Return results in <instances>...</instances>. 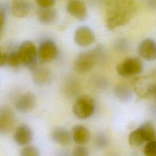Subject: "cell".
Segmentation results:
<instances>
[{"instance_id":"4fadbf2b","label":"cell","mask_w":156,"mask_h":156,"mask_svg":"<svg viewBox=\"0 0 156 156\" xmlns=\"http://www.w3.org/2000/svg\"><path fill=\"white\" fill-rule=\"evenodd\" d=\"M31 10V4L27 0H13L11 4V12L16 18H24Z\"/></svg>"},{"instance_id":"52a82bcc","label":"cell","mask_w":156,"mask_h":156,"mask_svg":"<svg viewBox=\"0 0 156 156\" xmlns=\"http://www.w3.org/2000/svg\"><path fill=\"white\" fill-rule=\"evenodd\" d=\"M138 53L145 60H156V42L149 38L143 40L138 44Z\"/></svg>"},{"instance_id":"9a60e30c","label":"cell","mask_w":156,"mask_h":156,"mask_svg":"<svg viewBox=\"0 0 156 156\" xmlns=\"http://www.w3.org/2000/svg\"><path fill=\"white\" fill-rule=\"evenodd\" d=\"M52 140L62 146L68 145L72 139L71 133L65 128L57 127L53 130L51 133Z\"/></svg>"},{"instance_id":"ba28073f","label":"cell","mask_w":156,"mask_h":156,"mask_svg":"<svg viewBox=\"0 0 156 156\" xmlns=\"http://www.w3.org/2000/svg\"><path fill=\"white\" fill-rule=\"evenodd\" d=\"M38 55L43 61L48 62L54 60L58 55V48L52 40H44L41 42L38 49Z\"/></svg>"},{"instance_id":"ffe728a7","label":"cell","mask_w":156,"mask_h":156,"mask_svg":"<svg viewBox=\"0 0 156 156\" xmlns=\"http://www.w3.org/2000/svg\"><path fill=\"white\" fill-rule=\"evenodd\" d=\"M140 127L144 135L146 142L155 140L156 132L153 124L151 122H145L140 126Z\"/></svg>"},{"instance_id":"9c48e42d","label":"cell","mask_w":156,"mask_h":156,"mask_svg":"<svg viewBox=\"0 0 156 156\" xmlns=\"http://www.w3.org/2000/svg\"><path fill=\"white\" fill-rule=\"evenodd\" d=\"M15 123L12 110L6 106L0 107V133L4 134L12 130Z\"/></svg>"},{"instance_id":"cb8c5ba5","label":"cell","mask_w":156,"mask_h":156,"mask_svg":"<svg viewBox=\"0 0 156 156\" xmlns=\"http://www.w3.org/2000/svg\"><path fill=\"white\" fill-rule=\"evenodd\" d=\"M107 138L103 133H99L94 138V144L99 148L105 147L107 144Z\"/></svg>"},{"instance_id":"7c38bea8","label":"cell","mask_w":156,"mask_h":156,"mask_svg":"<svg viewBox=\"0 0 156 156\" xmlns=\"http://www.w3.org/2000/svg\"><path fill=\"white\" fill-rule=\"evenodd\" d=\"M13 138L15 143L18 145H27L32 140V130L29 126L25 124L21 125L16 129L14 133Z\"/></svg>"},{"instance_id":"8992f818","label":"cell","mask_w":156,"mask_h":156,"mask_svg":"<svg viewBox=\"0 0 156 156\" xmlns=\"http://www.w3.org/2000/svg\"><path fill=\"white\" fill-rule=\"evenodd\" d=\"M74 40L78 46L87 47L94 42L95 35L89 27L82 26L76 30L74 35Z\"/></svg>"},{"instance_id":"5b68a950","label":"cell","mask_w":156,"mask_h":156,"mask_svg":"<svg viewBox=\"0 0 156 156\" xmlns=\"http://www.w3.org/2000/svg\"><path fill=\"white\" fill-rule=\"evenodd\" d=\"M143 70V63L137 57L126 58L119 62L116 66L118 74L122 77L135 76L141 73Z\"/></svg>"},{"instance_id":"83f0119b","label":"cell","mask_w":156,"mask_h":156,"mask_svg":"<svg viewBox=\"0 0 156 156\" xmlns=\"http://www.w3.org/2000/svg\"><path fill=\"white\" fill-rule=\"evenodd\" d=\"M4 22V13L2 11L0 10V33L2 28Z\"/></svg>"},{"instance_id":"7402d4cb","label":"cell","mask_w":156,"mask_h":156,"mask_svg":"<svg viewBox=\"0 0 156 156\" xmlns=\"http://www.w3.org/2000/svg\"><path fill=\"white\" fill-rule=\"evenodd\" d=\"M7 63L11 67H17L21 64L17 52H11L8 54Z\"/></svg>"},{"instance_id":"484cf974","label":"cell","mask_w":156,"mask_h":156,"mask_svg":"<svg viewBox=\"0 0 156 156\" xmlns=\"http://www.w3.org/2000/svg\"><path fill=\"white\" fill-rule=\"evenodd\" d=\"M36 2L41 8L51 7L55 4V0H36Z\"/></svg>"},{"instance_id":"f1b7e54d","label":"cell","mask_w":156,"mask_h":156,"mask_svg":"<svg viewBox=\"0 0 156 156\" xmlns=\"http://www.w3.org/2000/svg\"><path fill=\"white\" fill-rule=\"evenodd\" d=\"M2 54H3V53L1 52V49H0V60H1V57H2Z\"/></svg>"},{"instance_id":"603a6c76","label":"cell","mask_w":156,"mask_h":156,"mask_svg":"<svg viewBox=\"0 0 156 156\" xmlns=\"http://www.w3.org/2000/svg\"><path fill=\"white\" fill-rule=\"evenodd\" d=\"M20 155L22 156H38L40 153L35 146H26L21 149Z\"/></svg>"},{"instance_id":"4316f807","label":"cell","mask_w":156,"mask_h":156,"mask_svg":"<svg viewBox=\"0 0 156 156\" xmlns=\"http://www.w3.org/2000/svg\"><path fill=\"white\" fill-rule=\"evenodd\" d=\"M127 43L124 40H119L115 43V47L119 51H124L127 48Z\"/></svg>"},{"instance_id":"ac0fdd59","label":"cell","mask_w":156,"mask_h":156,"mask_svg":"<svg viewBox=\"0 0 156 156\" xmlns=\"http://www.w3.org/2000/svg\"><path fill=\"white\" fill-rule=\"evenodd\" d=\"M38 20L43 24H51L54 23L57 16V11L51 7L41 8L38 12Z\"/></svg>"},{"instance_id":"8fae6325","label":"cell","mask_w":156,"mask_h":156,"mask_svg":"<svg viewBox=\"0 0 156 156\" xmlns=\"http://www.w3.org/2000/svg\"><path fill=\"white\" fill-rule=\"evenodd\" d=\"M36 103L35 96L30 92L21 94L15 102V107L18 111L26 113L30 111Z\"/></svg>"},{"instance_id":"277c9868","label":"cell","mask_w":156,"mask_h":156,"mask_svg":"<svg viewBox=\"0 0 156 156\" xmlns=\"http://www.w3.org/2000/svg\"><path fill=\"white\" fill-rule=\"evenodd\" d=\"M17 53L21 63L29 68H35L38 51L32 41L28 40L23 41L20 46Z\"/></svg>"},{"instance_id":"2e32d148","label":"cell","mask_w":156,"mask_h":156,"mask_svg":"<svg viewBox=\"0 0 156 156\" xmlns=\"http://www.w3.org/2000/svg\"><path fill=\"white\" fill-rule=\"evenodd\" d=\"M32 77L34 82L41 86L49 83L52 79L51 71L45 68L34 69Z\"/></svg>"},{"instance_id":"d6986e66","label":"cell","mask_w":156,"mask_h":156,"mask_svg":"<svg viewBox=\"0 0 156 156\" xmlns=\"http://www.w3.org/2000/svg\"><path fill=\"white\" fill-rule=\"evenodd\" d=\"M129 144L133 147H138L146 142L144 133L140 127L133 130L129 135Z\"/></svg>"},{"instance_id":"44dd1931","label":"cell","mask_w":156,"mask_h":156,"mask_svg":"<svg viewBox=\"0 0 156 156\" xmlns=\"http://www.w3.org/2000/svg\"><path fill=\"white\" fill-rule=\"evenodd\" d=\"M144 154L147 156H156V140L147 141L144 147Z\"/></svg>"},{"instance_id":"e0dca14e","label":"cell","mask_w":156,"mask_h":156,"mask_svg":"<svg viewBox=\"0 0 156 156\" xmlns=\"http://www.w3.org/2000/svg\"><path fill=\"white\" fill-rule=\"evenodd\" d=\"M113 91L116 98L122 102L130 101L133 98V91L127 85L118 84L114 87Z\"/></svg>"},{"instance_id":"d4e9b609","label":"cell","mask_w":156,"mask_h":156,"mask_svg":"<svg viewBox=\"0 0 156 156\" xmlns=\"http://www.w3.org/2000/svg\"><path fill=\"white\" fill-rule=\"evenodd\" d=\"M88 151L87 147L80 145V146L77 147L74 149L73 155L74 156H87L88 155Z\"/></svg>"},{"instance_id":"30bf717a","label":"cell","mask_w":156,"mask_h":156,"mask_svg":"<svg viewBox=\"0 0 156 156\" xmlns=\"http://www.w3.org/2000/svg\"><path fill=\"white\" fill-rule=\"evenodd\" d=\"M68 13L79 21H83L87 17V6L80 0H71L66 5Z\"/></svg>"},{"instance_id":"3957f363","label":"cell","mask_w":156,"mask_h":156,"mask_svg":"<svg viewBox=\"0 0 156 156\" xmlns=\"http://www.w3.org/2000/svg\"><path fill=\"white\" fill-rule=\"evenodd\" d=\"M95 110V103L93 99L84 95L77 99L73 105L72 111L74 116L80 119H85L93 115Z\"/></svg>"},{"instance_id":"6da1fadb","label":"cell","mask_w":156,"mask_h":156,"mask_svg":"<svg viewBox=\"0 0 156 156\" xmlns=\"http://www.w3.org/2000/svg\"><path fill=\"white\" fill-rule=\"evenodd\" d=\"M110 9L107 14V26L109 30L127 24L135 10L132 0H110Z\"/></svg>"},{"instance_id":"7a4b0ae2","label":"cell","mask_w":156,"mask_h":156,"mask_svg":"<svg viewBox=\"0 0 156 156\" xmlns=\"http://www.w3.org/2000/svg\"><path fill=\"white\" fill-rule=\"evenodd\" d=\"M105 52L102 46H98L93 49L81 52L76 58L74 69L79 73L88 72L95 63L99 62L105 57Z\"/></svg>"},{"instance_id":"5bb4252c","label":"cell","mask_w":156,"mask_h":156,"mask_svg":"<svg viewBox=\"0 0 156 156\" xmlns=\"http://www.w3.org/2000/svg\"><path fill=\"white\" fill-rule=\"evenodd\" d=\"M71 136L75 143L78 145H84L88 142L90 133L86 127L78 124L73 128Z\"/></svg>"}]
</instances>
